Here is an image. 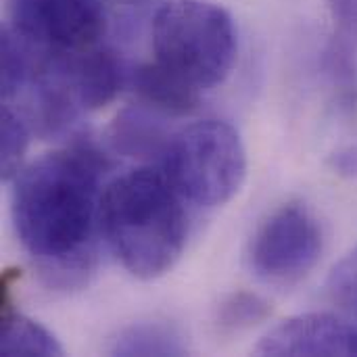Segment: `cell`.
Segmentation results:
<instances>
[{
	"label": "cell",
	"mask_w": 357,
	"mask_h": 357,
	"mask_svg": "<svg viewBox=\"0 0 357 357\" xmlns=\"http://www.w3.org/2000/svg\"><path fill=\"white\" fill-rule=\"evenodd\" d=\"M111 161L92 142L73 140L46 153L10 180L17 238L42 282L82 289L98 268L100 201Z\"/></svg>",
	"instance_id": "cell-1"
},
{
	"label": "cell",
	"mask_w": 357,
	"mask_h": 357,
	"mask_svg": "<svg viewBox=\"0 0 357 357\" xmlns=\"http://www.w3.org/2000/svg\"><path fill=\"white\" fill-rule=\"evenodd\" d=\"M186 205L161 165L130 169L102 190V241L134 278L157 280L174 270L186 249Z\"/></svg>",
	"instance_id": "cell-2"
},
{
	"label": "cell",
	"mask_w": 357,
	"mask_h": 357,
	"mask_svg": "<svg viewBox=\"0 0 357 357\" xmlns=\"http://www.w3.org/2000/svg\"><path fill=\"white\" fill-rule=\"evenodd\" d=\"M153 54L159 65L207 92L228 79L238 59L232 15L211 0H167L151 23Z\"/></svg>",
	"instance_id": "cell-3"
},
{
	"label": "cell",
	"mask_w": 357,
	"mask_h": 357,
	"mask_svg": "<svg viewBox=\"0 0 357 357\" xmlns=\"http://www.w3.org/2000/svg\"><path fill=\"white\" fill-rule=\"evenodd\" d=\"M159 165L186 203L203 209L232 201L249 167L241 134L222 119H203L172 132Z\"/></svg>",
	"instance_id": "cell-4"
},
{
	"label": "cell",
	"mask_w": 357,
	"mask_h": 357,
	"mask_svg": "<svg viewBox=\"0 0 357 357\" xmlns=\"http://www.w3.org/2000/svg\"><path fill=\"white\" fill-rule=\"evenodd\" d=\"M6 27L46 56L86 52L107 33L102 0H6Z\"/></svg>",
	"instance_id": "cell-5"
},
{
	"label": "cell",
	"mask_w": 357,
	"mask_h": 357,
	"mask_svg": "<svg viewBox=\"0 0 357 357\" xmlns=\"http://www.w3.org/2000/svg\"><path fill=\"white\" fill-rule=\"evenodd\" d=\"M324 251V232L303 203H287L270 213L249 245V268L272 284H293L307 276Z\"/></svg>",
	"instance_id": "cell-6"
},
{
	"label": "cell",
	"mask_w": 357,
	"mask_h": 357,
	"mask_svg": "<svg viewBox=\"0 0 357 357\" xmlns=\"http://www.w3.org/2000/svg\"><path fill=\"white\" fill-rule=\"evenodd\" d=\"M255 356H357V320L316 312L289 318L270 328L255 345Z\"/></svg>",
	"instance_id": "cell-7"
},
{
	"label": "cell",
	"mask_w": 357,
	"mask_h": 357,
	"mask_svg": "<svg viewBox=\"0 0 357 357\" xmlns=\"http://www.w3.org/2000/svg\"><path fill=\"white\" fill-rule=\"evenodd\" d=\"M59 71L84 111H100L130 86L123 59L102 44L71 56H54Z\"/></svg>",
	"instance_id": "cell-8"
},
{
	"label": "cell",
	"mask_w": 357,
	"mask_h": 357,
	"mask_svg": "<svg viewBox=\"0 0 357 357\" xmlns=\"http://www.w3.org/2000/svg\"><path fill=\"white\" fill-rule=\"evenodd\" d=\"M333 31L322 67L335 90L337 105L351 111L357 105V0H324Z\"/></svg>",
	"instance_id": "cell-9"
},
{
	"label": "cell",
	"mask_w": 357,
	"mask_h": 357,
	"mask_svg": "<svg viewBox=\"0 0 357 357\" xmlns=\"http://www.w3.org/2000/svg\"><path fill=\"white\" fill-rule=\"evenodd\" d=\"M130 86L134 88L140 105H146L161 115L184 117L201 107L203 92L157 61H149L132 69Z\"/></svg>",
	"instance_id": "cell-10"
},
{
	"label": "cell",
	"mask_w": 357,
	"mask_h": 357,
	"mask_svg": "<svg viewBox=\"0 0 357 357\" xmlns=\"http://www.w3.org/2000/svg\"><path fill=\"white\" fill-rule=\"evenodd\" d=\"M159 115L161 113L146 105L119 111L109 128L111 149L128 157L161 161L172 134L167 132Z\"/></svg>",
	"instance_id": "cell-11"
},
{
	"label": "cell",
	"mask_w": 357,
	"mask_h": 357,
	"mask_svg": "<svg viewBox=\"0 0 357 357\" xmlns=\"http://www.w3.org/2000/svg\"><path fill=\"white\" fill-rule=\"evenodd\" d=\"M117 357H178L188 354L182 331L165 320H144L121 328L107 349Z\"/></svg>",
	"instance_id": "cell-12"
},
{
	"label": "cell",
	"mask_w": 357,
	"mask_h": 357,
	"mask_svg": "<svg viewBox=\"0 0 357 357\" xmlns=\"http://www.w3.org/2000/svg\"><path fill=\"white\" fill-rule=\"evenodd\" d=\"M0 351L10 357H61L65 354L59 339L46 326L19 312L2 316Z\"/></svg>",
	"instance_id": "cell-13"
},
{
	"label": "cell",
	"mask_w": 357,
	"mask_h": 357,
	"mask_svg": "<svg viewBox=\"0 0 357 357\" xmlns=\"http://www.w3.org/2000/svg\"><path fill=\"white\" fill-rule=\"evenodd\" d=\"M31 126L21 109L13 102H2L0 117V172L2 180L10 182L21 169L25 161V153L29 149Z\"/></svg>",
	"instance_id": "cell-14"
},
{
	"label": "cell",
	"mask_w": 357,
	"mask_h": 357,
	"mask_svg": "<svg viewBox=\"0 0 357 357\" xmlns=\"http://www.w3.org/2000/svg\"><path fill=\"white\" fill-rule=\"evenodd\" d=\"M270 318V303L253 293L230 295L218 312V324L222 331L238 333L253 328Z\"/></svg>",
	"instance_id": "cell-15"
},
{
	"label": "cell",
	"mask_w": 357,
	"mask_h": 357,
	"mask_svg": "<svg viewBox=\"0 0 357 357\" xmlns=\"http://www.w3.org/2000/svg\"><path fill=\"white\" fill-rule=\"evenodd\" d=\"M331 299L357 320V245L333 268L328 278Z\"/></svg>",
	"instance_id": "cell-16"
},
{
	"label": "cell",
	"mask_w": 357,
	"mask_h": 357,
	"mask_svg": "<svg viewBox=\"0 0 357 357\" xmlns=\"http://www.w3.org/2000/svg\"><path fill=\"white\" fill-rule=\"evenodd\" d=\"M331 169L345 178V180H357V138L347 142L345 146L337 149L328 159Z\"/></svg>",
	"instance_id": "cell-17"
}]
</instances>
